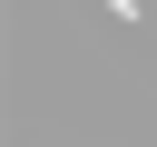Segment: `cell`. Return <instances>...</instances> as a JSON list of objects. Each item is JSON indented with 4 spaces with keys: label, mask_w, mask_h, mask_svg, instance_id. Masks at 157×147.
<instances>
[{
    "label": "cell",
    "mask_w": 157,
    "mask_h": 147,
    "mask_svg": "<svg viewBox=\"0 0 157 147\" xmlns=\"http://www.w3.org/2000/svg\"><path fill=\"white\" fill-rule=\"evenodd\" d=\"M108 10H118V20H137V0H108Z\"/></svg>",
    "instance_id": "obj_1"
}]
</instances>
